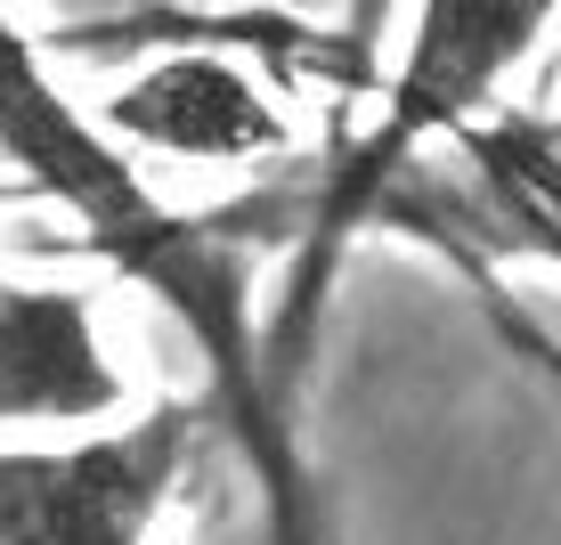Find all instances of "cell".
<instances>
[{
	"label": "cell",
	"instance_id": "obj_1",
	"mask_svg": "<svg viewBox=\"0 0 561 545\" xmlns=\"http://www.w3.org/2000/svg\"><path fill=\"white\" fill-rule=\"evenodd\" d=\"M0 155L33 196H49L82 228L123 285H139L171 309V326L204 359V407L211 432L237 447L244 480L261 497V537L268 545H325V504L309 480L301 432H294V391L268 375V334L253 277L268 252H294L309 220V171L253 188L220 212H180L154 196L139 155L114 147L66 90L49 82L42 49L0 16Z\"/></svg>",
	"mask_w": 561,
	"mask_h": 545
},
{
	"label": "cell",
	"instance_id": "obj_2",
	"mask_svg": "<svg viewBox=\"0 0 561 545\" xmlns=\"http://www.w3.org/2000/svg\"><path fill=\"white\" fill-rule=\"evenodd\" d=\"M561 0H415V25L399 42V66L375 90V123L351 130L318 171H309V220L294 245V277H285L268 334V375L294 391L301 359L318 342V309L334 285L342 245L399 196V180L415 171V155L432 139L472 130V114L529 66V49L546 42Z\"/></svg>",
	"mask_w": 561,
	"mask_h": 545
},
{
	"label": "cell",
	"instance_id": "obj_3",
	"mask_svg": "<svg viewBox=\"0 0 561 545\" xmlns=\"http://www.w3.org/2000/svg\"><path fill=\"white\" fill-rule=\"evenodd\" d=\"M211 432V407L154 399L123 432L49 447L0 440V545H147L180 504V480Z\"/></svg>",
	"mask_w": 561,
	"mask_h": 545
},
{
	"label": "cell",
	"instance_id": "obj_4",
	"mask_svg": "<svg viewBox=\"0 0 561 545\" xmlns=\"http://www.w3.org/2000/svg\"><path fill=\"white\" fill-rule=\"evenodd\" d=\"M99 130L130 155H171V163H261V155L294 147L285 106L220 49L154 57L106 99Z\"/></svg>",
	"mask_w": 561,
	"mask_h": 545
},
{
	"label": "cell",
	"instance_id": "obj_5",
	"mask_svg": "<svg viewBox=\"0 0 561 545\" xmlns=\"http://www.w3.org/2000/svg\"><path fill=\"white\" fill-rule=\"evenodd\" d=\"M130 399L82 285L0 277V432H82Z\"/></svg>",
	"mask_w": 561,
	"mask_h": 545
},
{
	"label": "cell",
	"instance_id": "obj_6",
	"mask_svg": "<svg viewBox=\"0 0 561 545\" xmlns=\"http://www.w3.org/2000/svg\"><path fill=\"white\" fill-rule=\"evenodd\" d=\"M456 139L472 147L480 171H496L513 196H529L537 212L561 220V123H546V114H496V123L456 130Z\"/></svg>",
	"mask_w": 561,
	"mask_h": 545
},
{
	"label": "cell",
	"instance_id": "obj_7",
	"mask_svg": "<svg viewBox=\"0 0 561 545\" xmlns=\"http://www.w3.org/2000/svg\"><path fill=\"white\" fill-rule=\"evenodd\" d=\"M391 16H399V0H351V9H342L334 49H342V73H351V90H375L382 42H391Z\"/></svg>",
	"mask_w": 561,
	"mask_h": 545
},
{
	"label": "cell",
	"instance_id": "obj_8",
	"mask_svg": "<svg viewBox=\"0 0 561 545\" xmlns=\"http://www.w3.org/2000/svg\"><path fill=\"white\" fill-rule=\"evenodd\" d=\"M546 366H553V375H561V359H553V350H546Z\"/></svg>",
	"mask_w": 561,
	"mask_h": 545
}]
</instances>
